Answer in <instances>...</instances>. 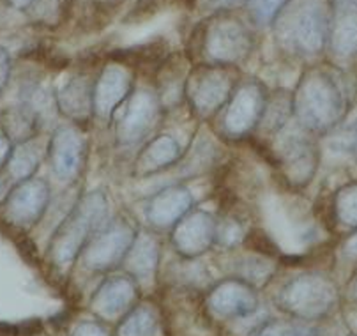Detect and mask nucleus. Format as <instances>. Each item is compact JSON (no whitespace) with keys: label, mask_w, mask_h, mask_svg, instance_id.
<instances>
[{"label":"nucleus","mask_w":357,"mask_h":336,"mask_svg":"<svg viewBox=\"0 0 357 336\" xmlns=\"http://www.w3.org/2000/svg\"><path fill=\"white\" fill-rule=\"evenodd\" d=\"M290 94L296 123L315 137H327L345 117V91L329 68L319 64L304 68Z\"/></svg>","instance_id":"1"},{"label":"nucleus","mask_w":357,"mask_h":336,"mask_svg":"<svg viewBox=\"0 0 357 336\" xmlns=\"http://www.w3.org/2000/svg\"><path fill=\"white\" fill-rule=\"evenodd\" d=\"M108 200L103 191H91L69 211L50 241L48 255L59 268H68L82 255L94 234L107 223Z\"/></svg>","instance_id":"2"},{"label":"nucleus","mask_w":357,"mask_h":336,"mask_svg":"<svg viewBox=\"0 0 357 336\" xmlns=\"http://www.w3.org/2000/svg\"><path fill=\"white\" fill-rule=\"evenodd\" d=\"M257 45L253 31L232 11H214L200 25L198 52L207 64L237 68L251 57Z\"/></svg>","instance_id":"3"},{"label":"nucleus","mask_w":357,"mask_h":336,"mask_svg":"<svg viewBox=\"0 0 357 336\" xmlns=\"http://www.w3.org/2000/svg\"><path fill=\"white\" fill-rule=\"evenodd\" d=\"M278 22V36L290 54L313 61L327 50L331 16L317 0H306L287 16H280Z\"/></svg>","instance_id":"4"},{"label":"nucleus","mask_w":357,"mask_h":336,"mask_svg":"<svg viewBox=\"0 0 357 336\" xmlns=\"http://www.w3.org/2000/svg\"><path fill=\"white\" fill-rule=\"evenodd\" d=\"M236 68L200 62L184 78V100L191 114L198 119H211L223 110L236 89Z\"/></svg>","instance_id":"5"},{"label":"nucleus","mask_w":357,"mask_h":336,"mask_svg":"<svg viewBox=\"0 0 357 336\" xmlns=\"http://www.w3.org/2000/svg\"><path fill=\"white\" fill-rule=\"evenodd\" d=\"M338 303L335 282L322 273H303L290 280L278 296L283 312L299 321H317L329 314Z\"/></svg>","instance_id":"6"},{"label":"nucleus","mask_w":357,"mask_h":336,"mask_svg":"<svg viewBox=\"0 0 357 336\" xmlns=\"http://www.w3.org/2000/svg\"><path fill=\"white\" fill-rule=\"evenodd\" d=\"M276 163L283 179L292 188H306L317 176L320 165V149L315 142V135L296 126L287 124L276 135Z\"/></svg>","instance_id":"7"},{"label":"nucleus","mask_w":357,"mask_h":336,"mask_svg":"<svg viewBox=\"0 0 357 336\" xmlns=\"http://www.w3.org/2000/svg\"><path fill=\"white\" fill-rule=\"evenodd\" d=\"M267 101L269 92L260 80L250 78L237 84L221 114V130L225 137L230 140H243L259 130Z\"/></svg>","instance_id":"8"},{"label":"nucleus","mask_w":357,"mask_h":336,"mask_svg":"<svg viewBox=\"0 0 357 336\" xmlns=\"http://www.w3.org/2000/svg\"><path fill=\"white\" fill-rule=\"evenodd\" d=\"M137 232L138 229L126 218L105 223L82 252L84 266L92 273H110L121 268Z\"/></svg>","instance_id":"9"},{"label":"nucleus","mask_w":357,"mask_h":336,"mask_svg":"<svg viewBox=\"0 0 357 336\" xmlns=\"http://www.w3.org/2000/svg\"><path fill=\"white\" fill-rule=\"evenodd\" d=\"M161 108H163V101L156 92L147 87L135 89L130 98L126 100L124 110L115 128L119 146L131 147L145 140L156 128Z\"/></svg>","instance_id":"10"},{"label":"nucleus","mask_w":357,"mask_h":336,"mask_svg":"<svg viewBox=\"0 0 357 336\" xmlns=\"http://www.w3.org/2000/svg\"><path fill=\"white\" fill-rule=\"evenodd\" d=\"M2 204L9 223L18 229H32L45 216L50 206L48 183L36 176L15 183Z\"/></svg>","instance_id":"11"},{"label":"nucleus","mask_w":357,"mask_h":336,"mask_svg":"<svg viewBox=\"0 0 357 336\" xmlns=\"http://www.w3.org/2000/svg\"><path fill=\"white\" fill-rule=\"evenodd\" d=\"M218 218L209 211L191 209L170 230L175 252L184 259H197L209 252L216 239Z\"/></svg>","instance_id":"12"},{"label":"nucleus","mask_w":357,"mask_h":336,"mask_svg":"<svg viewBox=\"0 0 357 336\" xmlns=\"http://www.w3.org/2000/svg\"><path fill=\"white\" fill-rule=\"evenodd\" d=\"M135 91V75L122 62H110L94 80V117L110 121Z\"/></svg>","instance_id":"13"},{"label":"nucleus","mask_w":357,"mask_h":336,"mask_svg":"<svg viewBox=\"0 0 357 336\" xmlns=\"http://www.w3.org/2000/svg\"><path fill=\"white\" fill-rule=\"evenodd\" d=\"M206 306L216 319L234 321L253 315L255 310L259 308V298L253 285L241 278H230L211 289Z\"/></svg>","instance_id":"14"},{"label":"nucleus","mask_w":357,"mask_h":336,"mask_svg":"<svg viewBox=\"0 0 357 336\" xmlns=\"http://www.w3.org/2000/svg\"><path fill=\"white\" fill-rule=\"evenodd\" d=\"M85 137L76 124L57 128L48 140V160L59 181L76 179L85 156Z\"/></svg>","instance_id":"15"},{"label":"nucleus","mask_w":357,"mask_h":336,"mask_svg":"<svg viewBox=\"0 0 357 336\" xmlns=\"http://www.w3.org/2000/svg\"><path fill=\"white\" fill-rule=\"evenodd\" d=\"M137 299L138 287L131 276H110L92 296L91 310L103 321H119L137 306Z\"/></svg>","instance_id":"16"},{"label":"nucleus","mask_w":357,"mask_h":336,"mask_svg":"<svg viewBox=\"0 0 357 336\" xmlns=\"http://www.w3.org/2000/svg\"><path fill=\"white\" fill-rule=\"evenodd\" d=\"M193 193L186 186H167L149 199L145 220L154 232H170L178 220L193 209Z\"/></svg>","instance_id":"17"},{"label":"nucleus","mask_w":357,"mask_h":336,"mask_svg":"<svg viewBox=\"0 0 357 336\" xmlns=\"http://www.w3.org/2000/svg\"><path fill=\"white\" fill-rule=\"evenodd\" d=\"M55 105L71 124H87L94 117V80L84 75L69 77L55 94Z\"/></svg>","instance_id":"18"},{"label":"nucleus","mask_w":357,"mask_h":336,"mask_svg":"<svg viewBox=\"0 0 357 336\" xmlns=\"http://www.w3.org/2000/svg\"><path fill=\"white\" fill-rule=\"evenodd\" d=\"M161 257V243L158 232L152 229H140L137 232L133 245L126 255L121 268L135 282H149L156 275Z\"/></svg>","instance_id":"19"},{"label":"nucleus","mask_w":357,"mask_h":336,"mask_svg":"<svg viewBox=\"0 0 357 336\" xmlns=\"http://www.w3.org/2000/svg\"><path fill=\"white\" fill-rule=\"evenodd\" d=\"M327 48L336 61L357 57V6L333 8Z\"/></svg>","instance_id":"20"},{"label":"nucleus","mask_w":357,"mask_h":336,"mask_svg":"<svg viewBox=\"0 0 357 336\" xmlns=\"http://www.w3.org/2000/svg\"><path fill=\"white\" fill-rule=\"evenodd\" d=\"M181 144L172 135H158L138 153L133 172L137 177H149L168 170L181 161Z\"/></svg>","instance_id":"21"},{"label":"nucleus","mask_w":357,"mask_h":336,"mask_svg":"<svg viewBox=\"0 0 357 336\" xmlns=\"http://www.w3.org/2000/svg\"><path fill=\"white\" fill-rule=\"evenodd\" d=\"M48 154V142H43L38 135L27 140L16 142L11 158L6 165V172L13 183L31 179L38 172L43 158Z\"/></svg>","instance_id":"22"},{"label":"nucleus","mask_w":357,"mask_h":336,"mask_svg":"<svg viewBox=\"0 0 357 336\" xmlns=\"http://www.w3.org/2000/svg\"><path fill=\"white\" fill-rule=\"evenodd\" d=\"M333 227L343 234L357 229V181L340 186L331 200Z\"/></svg>","instance_id":"23"},{"label":"nucleus","mask_w":357,"mask_h":336,"mask_svg":"<svg viewBox=\"0 0 357 336\" xmlns=\"http://www.w3.org/2000/svg\"><path fill=\"white\" fill-rule=\"evenodd\" d=\"M160 315L151 305H138L121 319L115 336H156Z\"/></svg>","instance_id":"24"},{"label":"nucleus","mask_w":357,"mask_h":336,"mask_svg":"<svg viewBox=\"0 0 357 336\" xmlns=\"http://www.w3.org/2000/svg\"><path fill=\"white\" fill-rule=\"evenodd\" d=\"M290 117H292V94L282 92L278 98L269 94V101H267L262 123L259 128H264L266 133L278 135L289 124Z\"/></svg>","instance_id":"25"},{"label":"nucleus","mask_w":357,"mask_h":336,"mask_svg":"<svg viewBox=\"0 0 357 336\" xmlns=\"http://www.w3.org/2000/svg\"><path fill=\"white\" fill-rule=\"evenodd\" d=\"M274 269H276V264L269 257L250 255L237 262V271H239L237 278L244 280L253 287H262L274 275Z\"/></svg>","instance_id":"26"},{"label":"nucleus","mask_w":357,"mask_h":336,"mask_svg":"<svg viewBox=\"0 0 357 336\" xmlns=\"http://www.w3.org/2000/svg\"><path fill=\"white\" fill-rule=\"evenodd\" d=\"M290 0H246V15L255 27H271L289 8Z\"/></svg>","instance_id":"27"},{"label":"nucleus","mask_w":357,"mask_h":336,"mask_svg":"<svg viewBox=\"0 0 357 336\" xmlns=\"http://www.w3.org/2000/svg\"><path fill=\"white\" fill-rule=\"evenodd\" d=\"M327 137H329L331 151L357 161V119L350 121L345 126H338Z\"/></svg>","instance_id":"28"},{"label":"nucleus","mask_w":357,"mask_h":336,"mask_svg":"<svg viewBox=\"0 0 357 336\" xmlns=\"http://www.w3.org/2000/svg\"><path fill=\"white\" fill-rule=\"evenodd\" d=\"M246 239V229L237 218H223L218 220L216 225V239L214 245L221 246L225 250L236 248L237 245Z\"/></svg>","instance_id":"29"},{"label":"nucleus","mask_w":357,"mask_h":336,"mask_svg":"<svg viewBox=\"0 0 357 336\" xmlns=\"http://www.w3.org/2000/svg\"><path fill=\"white\" fill-rule=\"evenodd\" d=\"M253 336H319V331L308 326L269 322V324H264Z\"/></svg>","instance_id":"30"},{"label":"nucleus","mask_w":357,"mask_h":336,"mask_svg":"<svg viewBox=\"0 0 357 336\" xmlns=\"http://www.w3.org/2000/svg\"><path fill=\"white\" fill-rule=\"evenodd\" d=\"M9 77H11V55L4 46L0 45V96L4 94L6 87H8Z\"/></svg>","instance_id":"31"},{"label":"nucleus","mask_w":357,"mask_h":336,"mask_svg":"<svg viewBox=\"0 0 357 336\" xmlns=\"http://www.w3.org/2000/svg\"><path fill=\"white\" fill-rule=\"evenodd\" d=\"M13 147H15V142L9 137L8 131L0 126V170H4L6 165H8L13 153Z\"/></svg>","instance_id":"32"},{"label":"nucleus","mask_w":357,"mask_h":336,"mask_svg":"<svg viewBox=\"0 0 357 336\" xmlns=\"http://www.w3.org/2000/svg\"><path fill=\"white\" fill-rule=\"evenodd\" d=\"M71 336H110V335H108L107 329H105L101 324L87 321L76 326L75 331L71 333Z\"/></svg>","instance_id":"33"},{"label":"nucleus","mask_w":357,"mask_h":336,"mask_svg":"<svg viewBox=\"0 0 357 336\" xmlns=\"http://www.w3.org/2000/svg\"><path fill=\"white\" fill-rule=\"evenodd\" d=\"M342 252L347 259L356 260L357 262V229L352 230L350 234H347V239L342 246Z\"/></svg>","instance_id":"34"},{"label":"nucleus","mask_w":357,"mask_h":336,"mask_svg":"<svg viewBox=\"0 0 357 336\" xmlns=\"http://www.w3.org/2000/svg\"><path fill=\"white\" fill-rule=\"evenodd\" d=\"M241 4H246V0H209V6L214 11H232Z\"/></svg>","instance_id":"35"},{"label":"nucleus","mask_w":357,"mask_h":336,"mask_svg":"<svg viewBox=\"0 0 357 336\" xmlns=\"http://www.w3.org/2000/svg\"><path fill=\"white\" fill-rule=\"evenodd\" d=\"M11 179H9L8 174H4L0 170V202H4L8 193L11 191Z\"/></svg>","instance_id":"36"},{"label":"nucleus","mask_w":357,"mask_h":336,"mask_svg":"<svg viewBox=\"0 0 357 336\" xmlns=\"http://www.w3.org/2000/svg\"><path fill=\"white\" fill-rule=\"evenodd\" d=\"M9 2H11L13 8L18 9V11H27L29 8L34 6L36 0H9Z\"/></svg>","instance_id":"37"},{"label":"nucleus","mask_w":357,"mask_h":336,"mask_svg":"<svg viewBox=\"0 0 357 336\" xmlns=\"http://www.w3.org/2000/svg\"><path fill=\"white\" fill-rule=\"evenodd\" d=\"M331 4V9L340 8V6H357V0H327Z\"/></svg>","instance_id":"38"},{"label":"nucleus","mask_w":357,"mask_h":336,"mask_svg":"<svg viewBox=\"0 0 357 336\" xmlns=\"http://www.w3.org/2000/svg\"><path fill=\"white\" fill-rule=\"evenodd\" d=\"M349 296H350V298H352V301L357 303V275L354 276V280H352V282H350Z\"/></svg>","instance_id":"39"}]
</instances>
